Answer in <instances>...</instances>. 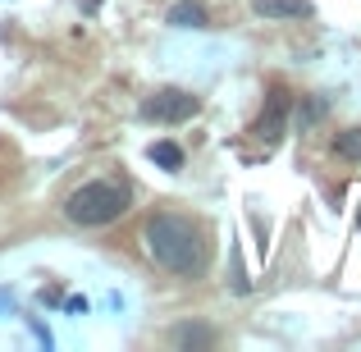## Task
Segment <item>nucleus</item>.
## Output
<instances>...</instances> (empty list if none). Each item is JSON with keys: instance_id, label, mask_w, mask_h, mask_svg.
Listing matches in <instances>:
<instances>
[{"instance_id": "f257e3e1", "label": "nucleus", "mask_w": 361, "mask_h": 352, "mask_svg": "<svg viewBox=\"0 0 361 352\" xmlns=\"http://www.w3.org/2000/svg\"><path fill=\"white\" fill-rule=\"evenodd\" d=\"M147 247L169 274L192 279V274L206 270V243L197 233V224L183 220V215H151L147 220Z\"/></svg>"}, {"instance_id": "f03ea898", "label": "nucleus", "mask_w": 361, "mask_h": 352, "mask_svg": "<svg viewBox=\"0 0 361 352\" xmlns=\"http://www.w3.org/2000/svg\"><path fill=\"white\" fill-rule=\"evenodd\" d=\"M128 206H133L128 183H110V178H97V183H82L78 193H69V202H64V215H69L73 224H82V229H97V224L119 220Z\"/></svg>"}, {"instance_id": "7ed1b4c3", "label": "nucleus", "mask_w": 361, "mask_h": 352, "mask_svg": "<svg viewBox=\"0 0 361 352\" xmlns=\"http://www.w3.org/2000/svg\"><path fill=\"white\" fill-rule=\"evenodd\" d=\"M197 115V97L192 92H156L142 101V119L147 123H183Z\"/></svg>"}, {"instance_id": "20e7f679", "label": "nucleus", "mask_w": 361, "mask_h": 352, "mask_svg": "<svg viewBox=\"0 0 361 352\" xmlns=\"http://www.w3.org/2000/svg\"><path fill=\"white\" fill-rule=\"evenodd\" d=\"M288 110H293V97L274 87L270 97H265V106H261V115H256V128H252V133H256L261 142H279L283 128H288Z\"/></svg>"}, {"instance_id": "39448f33", "label": "nucleus", "mask_w": 361, "mask_h": 352, "mask_svg": "<svg viewBox=\"0 0 361 352\" xmlns=\"http://www.w3.org/2000/svg\"><path fill=\"white\" fill-rule=\"evenodd\" d=\"M261 18H311V0H252Z\"/></svg>"}, {"instance_id": "423d86ee", "label": "nucleus", "mask_w": 361, "mask_h": 352, "mask_svg": "<svg viewBox=\"0 0 361 352\" xmlns=\"http://www.w3.org/2000/svg\"><path fill=\"white\" fill-rule=\"evenodd\" d=\"M169 23L174 28H206V5L202 0H178V5L169 9Z\"/></svg>"}, {"instance_id": "0eeeda50", "label": "nucleus", "mask_w": 361, "mask_h": 352, "mask_svg": "<svg viewBox=\"0 0 361 352\" xmlns=\"http://www.w3.org/2000/svg\"><path fill=\"white\" fill-rule=\"evenodd\" d=\"M169 339H174V348H211L215 344V329L211 325H178Z\"/></svg>"}, {"instance_id": "6e6552de", "label": "nucleus", "mask_w": 361, "mask_h": 352, "mask_svg": "<svg viewBox=\"0 0 361 352\" xmlns=\"http://www.w3.org/2000/svg\"><path fill=\"white\" fill-rule=\"evenodd\" d=\"M147 156L156 160L160 169H178V165H183V147H178V142H151Z\"/></svg>"}, {"instance_id": "1a4fd4ad", "label": "nucleus", "mask_w": 361, "mask_h": 352, "mask_svg": "<svg viewBox=\"0 0 361 352\" xmlns=\"http://www.w3.org/2000/svg\"><path fill=\"white\" fill-rule=\"evenodd\" d=\"M334 151H338L343 160H361V128L338 133V138H334Z\"/></svg>"}, {"instance_id": "9d476101", "label": "nucleus", "mask_w": 361, "mask_h": 352, "mask_svg": "<svg viewBox=\"0 0 361 352\" xmlns=\"http://www.w3.org/2000/svg\"><path fill=\"white\" fill-rule=\"evenodd\" d=\"M316 119H325V101L311 97V101H307V110H302V128H311Z\"/></svg>"}]
</instances>
